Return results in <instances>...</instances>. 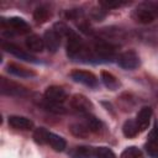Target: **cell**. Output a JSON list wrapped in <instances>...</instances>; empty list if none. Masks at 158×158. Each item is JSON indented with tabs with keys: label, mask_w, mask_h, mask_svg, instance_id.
Returning a JSON list of instances; mask_svg holds the SVG:
<instances>
[{
	"label": "cell",
	"mask_w": 158,
	"mask_h": 158,
	"mask_svg": "<svg viewBox=\"0 0 158 158\" xmlns=\"http://www.w3.org/2000/svg\"><path fill=\"white\" fill-rule=\"evenodd\" d=\"M91 53H93V59L99 62H107L115 58L116 47L110 42H106L104 40H98L93 46Z\"/></svg>",
	"instance_id": "6da1fadb"
},
{
	"label": "cell",
	"mask_w": 158,
	"mask_h": 158,
	"mask_svg": "<svg viewBox=\"0 0 158 158\" xmlns=\"http://www.w3.org/2000/svg\"><path fill=\"white\" fill-rule=\"evenodd\" d=\"M0 91L4 95H9V96H16V98H25L30 94L28 89L25 88L23 85L9 80L4 77L0 78Z\"/></svg>",
	"instance_id": "7a4b0ae2"
},
{
	"label": "cell",
	"mask_w": 158,
	"mask_h": 158,
	"mask_svg": "<svg viewBox=\"0 0 158 158\" xmlns=\"http://www.w3.org/2000/svg\"><path fill=\"white\" fill-rule=\"evenodd\" d=\"M2 27L10 30L11 32H16V33H27L30 32V26L28 23L21 19V17H9V19H2L1 20Z\"/></svg>",
	"instance_id": "3957f363"
},
{
	"label": "cell",
	"mask_w": 158,
	"mask_h": 158,
	"mask_svg": "<svg viewBox=\"0 0 158 158\" xmlns=\"http://www.w3.org/2000/svg\"><path fill=\"white\" fill-rule=\"evenodd\" d=\"M117 64L123 69H135L139 65L138 54L135 51H126L117 57Z\"/></svg>",
	"instance_id": "277c9868"
},
{
	"label": "cell",
	"mask_w": 158,
	"mask_h": 158,
	"mask_svg": "<svg viewBox=\"0 0 158 158\" xmlns=\"http://www.w3.org/2000/svg\"><path fill=\"white\" fill-rule=\"evenodd\" d=\"M69 105H70V107L73 110L80 112V114H88L93 109L91 101L86 96H84L81 94L73 95L72 99H70V101H69Z\"/></svg>",
	"instance_id": "5b68a950"
},
{
	"label": "cell",
	"mask_w": 158,
	"mask_h": 158,
	"mask_svg": "<svg viewBox=\"0 0 158 158\" xmlns=\"http://www.w3.org/2000/svg\"><path fill=\"white\" fill-rule=\"evenodd\" d=\"M70 77L74 81L77 83H80V84H84L86 86H90V88H95L98 85V79L96 77L90 73V72H86V70H79V69H75L70 73Z\"/></svg>",
	"instance_id": "8992f818"
},
{
	"label": "cell",
	"mask_w": 158,
	"mask_h": 158,
	"mask_svg": "<svg viewBox=\"0 0 158 158\" xmlns=\"http://www.w3.org/2000/svg\"><path fill=\"white\" fill-rule=\"evenodd\" d=\"M154 14L152 12V10L147 6V4H142L139 5L137 9L133 10L132 12V19L136 21V22H139V23H149L154 20Z\"/></svg>",
	"instance_id": "52a82bcc"
},
{
	"label": "cell",
	"mask_w": 158,
	"mask_h": 158,
	"mask_svg": "<svg viewBox=\"0 0 158 158\" xmlns=\"http://www.w3.org/2000/svg\"><path fill=\"white\" fill-rule=\"evenodd\" d=\"M60 38H62L60 33L54 27L46 31L44 36H43L44 47H47V49L51 51V52H56L60 46Z\"/></svg>",
	"instance_id": "ba28073f"
},
{
	"label": "cell",
	"mask_w": 158,
	"mask_h": 158,
	"mask_svg": "<svg viewBox=\"0 0 158 158\" xmlns=\"http://www.w3.org/2000/svg\"><path fill=\"white\" fill-rule=\"evenodd\" d=\"M2 49L14 54L15 57H17L19 59H22V60H26V62H32V63H37V59L31 56L30 53L25 52L23 49H21L19 46L14 44V43H10V42H2Z\"/></svg>",
	"instance_id": "9c48e42d"
},
{
	"label": "cell",
	"mask_w": 158,
	"mask_h": 158,
	"mask_svg": "<svg viewBox=\"0 0 158 158\" xmlns=\"http://www.w3.org/2000/svg\"><path fill=\"white\" fill-rule=\"evenodd\" d=\"M44 99L53 101V102H58V104H63L67 99V93L63 88L57 86V85H52L48 86L44 91Z\"/></svg>",
	"instance_id": "30bf717a"
},
{
	"label": "cell",
	"mask_w": 158,
	"mask_h": 158,
	"mask_svg": "<svg viewBox=\"0 0 158 158\" xmlns=\"http://www.w3.org/2000/svg\"><path fill=\"white\" fill-rule=\"evenodd\" d=\"M9 126H11L12 128H16V130L27 131V130H31L33 127V122L27 117L12 115L9 117Z\"/></svg>",
	"instance_id": "8fae6325"
},
{
	"label": "cell",
	"mask_w": 158,
	"mask_h": 158,
	"mask_svg": "<svg viewBox=\"0 0 158 158\" xmlns=\"http://www.w3.org/2000/svg\"><path fill=\"white\" fill-rule=\"evenodd\" d=\"M151 117H152V109L149 106H143L138 111V114L136 116V122L138 125L139 131H144L146 128H148Z\"/></svg>",
	"instance_id": "7c38bea8"
},
{
	"label": "cell",
	"mask_w": 158,
	"mask_h": 158,
	"mask_svg": "<svg viewBox=\"0 0 158 158\" xmlns=\"http://www.w3.org/2000/svg\"><path fill=\"white\" fill-rule=\"evenodd\" d=\"M46 144H49V146H51L54 151H57V152H62V151H64L67 143H65V141H64L63 137H60V136H58V135H56V133L48 131Z\"/></svg>",
	"instance_id": "4fadbf2b"
},
{
	"label": "cell",
	"mask_w": 158,
	"mask_h": 158,
	"mask_svg": "<svg viewBox=\"0 0 158 158\" xmlns=\"http://www.w3.org/2000/svg\"><path fill=\"white\" fill-rule=\"evenodd\" d=\"M26 47L27 49H30L31 52H42L43 48H44V42H43V38H41L40 36L37 35H30L26 41Z\"/></svg>",
	"instance_id": "5bb4252c"
},
{
	"label": "cell",
	"mask_w": 158,
	"mask_h": 158,
	"mask_svg": "<svg viewBox=\"0 0 158 158\" xmlns=\"http://www.w3.org/2000/svg\"><path fill=\"white\" fill-rule=\"evenodd\" d=\"M7 72L12 75H16V77H20V78H30V77H33L35 75V72L25 68V67H21L19 64H15V63H11L7 65Z\"/></svg>",
	"instance_id": "9a60e30c"
},
{
	"label": "cell",
	"mask_w": 158,
	"mask_h": 158,
	"mask_svg": "<svg viewBox=\"0 0 158 158\" xmlns=\"http://www.w3.org/2000/svg\"><path fill=\"white\" fill-rule=\"evenodd\" d=\"M94 151L91 147L89 146H78V147H74L69 154L72 158H91L94 156Z\"/></svg>",
	"instance_id": "2e32d148"
},
{
	"label": "cell",
	"mask_w": 158,
	"mask_h": 158,
	"mask_svg": "<svg viewBox=\"0 0 158 158\" xmlns=\"http://www.w3.org/2000/svg\"><path fill=\"white\" fill-rule=\"evenodd\" d=\"M101 81H102L104 85H105L106 88H109L110 90H115V89H117L118 85H120L117 78H116L114 74H111V73H109V72H105V70L101 72Z\"/></svg>",
	"instance_id": "e0dca14e"
},
{
	"label": "cell",
	"mask_w": 158,
	"mask_h": 158,
	"mask_svg": "<svg viewBox=\"0 0 158 158\" xmlns=\"http://www.w3.org/2000/svg\"><path fill=\"white\" fill-rule=\"evenodd\" d=\"M84 123L89 128L90 132H99L102 127V123L99 118H96L95 116L88 115V114H85V116H84Z\"/></svg>",
	"instance_id": "ac0fdd59"
},
{
	"label": "cell",
	"mask_w": 158,
	"mask_h": 158,
	"mask_svg": "<svg viewBox=\"0 0 158 158\" xmlns=\"http://www.w3.org/2000/svg\"><path fill=\"white\" fill-rule=\"evenodd\" d=\"M138 131H139V128H138V125H137L136 120H127L122 126V132L128 138L135 137L138 133Z\"/></svg>",
	"instance_id": "d6986e66"
},
{
	"label": "cell",
	"mask_w": 158,
	"mask_h": 158,
	"mask_svg": "<svg viewBox=\"0 0 158 158\" xmlns=\"http://www.w3.org/2000/svg\"><path fill=\"white\" fill-rule=\"evenodd\" d=\"M41 105L47 111H51V112H54V114H64L65 112V107L62 104L53 102V101H49L47 99H43V101L41 102Z\"/></svg>",
	"instance_id": "ffe728a7"
},
{
	"label": "cell",
	"mask_w": 158,
	"mask_h": 158,
	"mask_svg": "<svg viewBox=\"0 0 158 158\" xmlns=\"http://www.w3.org/2000/svg\"><path fill=\"white\" fill-rule=\"evenodd\" d=\"M51 16V11L48 7L46 6H38L35 12H33V19L36 20V22L38 23H42V22H46Z\"/></svg>",
	"instance_id": "44dd1931"
},
{
	"label": "cell",
	"mask_w": 158,
	"mask_h": 158,
	"mask_svg": "<svg viewBox=\"0 0 158 158\" xmlns=\"http://www.w3.org/2000/svg\"><path fill=\"white\" fill-rule=\"evenodd\" d=\"M70 131H72V133H73L74 136L80 137V138H85V137L90 133L89 128L85 126L84 122H81V123H79V122L72 123V125H70Z\"/></svg>",
	"instance_id": "7402d4cb"
},
{
	"label": "cell",
	"mask_w": 158,
	"mask_h": 158,
	"mask_svg": "<svg viewBox=\"0 0 158 158\" xmlns=\"http://www.w3.org/2000/svg\"><path fill=\"white\" fill-rule=\"evenodd\" d=\"M121 158H143V153L139 148L131 146V147H127L121 153Z\"/></svg>",
	"instance_id": "603a6c76"
},
{
	"label": "cell",
	"mask_w": 158,
	"mask_h": 158,
	"mask_svg": "<svg viewBox=\"0 0 158 158\" xmlns=\"http://www.w3.org/2000/svg\"><path fill=\"white\" fill-rule=\"evenodd\" d=\"M95 158H116L115 153L107 147H98L94 151Z\"/></svg>",
	"instance_id": "cb8c5ba5"
},
{
	"label": "cell",
	"mask_w": 158,
	"mask_h": 158,
	"mask_svg": "<svg viewBox=\"0 0 158 158\" xmlns=\"http://www.w3.org/2000/svg\"><path fill=\"white\" fill-rule=\"evenodd\" d=\"M47 133H48V131H47L46 128L40 127V128H37V130L35 131V133H33V138H35V141H36L37 143H40V144H46V141H47Z\"/></svg>",
	"instance_id": "d4e9b609"
},
{
	"label": "cell",
	"mask_w": 158,
	"mask_h": 158,
	"mask_svg": "<svg viewBox=\"0 0 158 158\" xmlns=\"http://www.w3.org/2000/svg\"><path fill=\"white\" fill-rule=\"evenodd\" d=\"M146 151H147V153H148L149 157H152V158H158V144H157V143L148 141V142L146 143Z\"/></svg>",
	"instance_id": "484cf974"
},
{
	"label": "cell",
	"mask_w": 158,
	"mask_h": 158,
	"mask_svg": "<svg viewBox=\"0 0 158 158\" xmlns=\"http://www.w3.org/2000/svg\"><path fill=\"white\" fill-rule=\"evenodd\" d=\"M148 141L154 142V143H157V144H158V121H156V122H154V126H153L152 131L149 132Z\"/></svg>",
	"instance_id": "4316f807"
},
{
	"label": "cell",
	"mask_w": 158,
	"mask_h": 158,
	"mask_svg": "<svg viewBox=\"0 0 158 158\" xmlns=\"http://www.w3.org/2000/svg\"><path fill=\"white\" fill-rule=\"evenodd\" d=\"M126 2L122 1H100V5L104 6L105 9H112V7H120L122 5H125Z\"/></svg>",
	"instance_id": "83f0119b"
},
{
	"label": "cell",
	"mask_w": 158,
	"mask_h": 158,
	"mask_svg": "<svg viewBox=\"0 0 158 158\" xmlns=\"http://www.w3.org/2000/svg\"><path fill=\"white\" fill-rule=\"evenodd\" d=\"M146 4L152 10V12L154 14V16H158V1H156V2L151 1V2H146Z\"/></svg>",
	"instance_id": "f1b7e54d"
}]
</instances>
